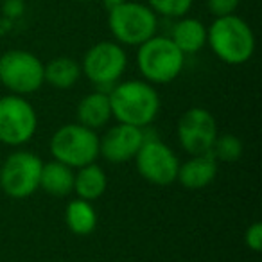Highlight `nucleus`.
<instances>
[{
	"instance_id": "a211bd4d",
	"label": "nucleus",
	"mask_w": 262,
	"mask_h": 262,
	"mask_svg": "<svg viewBox=\"0 0 262 262\" xmlns=\"http://www.w3.org/2000/svg\"><path fill=\"white\" fill-rule=\"evenodd\" d=\"M65 221L72 233H76V235H90L95 230V226H97V214H95L90 201L77 198V200L70 201L67 205Z\"/></svg>"
},
{
	"instance_id": "1a4fd4ad",
	"label": "nucleus",
	"mask_w": 262,
	"mask_h": 262,
	"mask_svg": "<svg viewBox=\"0 0 262 262\" xmlns=\"http://www.w3.org/2000/svg\"><path fill=\"white\" fill-rule=\"evenodd\" d=\"M137 169L146 182L153 185H171L176 182L180 162L174 151L158 139H147L135 155Z\"/></svg>"
},
{
	"instance_id": "20e7f679",
	"label": "nucleus",
	"mask_w": 262,
	"mask_h": 262,
	"mask_svg": "<svg viewBox=\"0 0 262 262\" xmlns=\"http://www.w3.org/2000/svg\"><path fill=\"white\" fill-rule=\"evenodd\" d=\"M51 153L54 160L79 169L95 162L99 157V137L90 127L77 124H65L51 139Z\"/></svg>"
},
{
	"instance_id": "4468645a",
	"label": "nucleus",
	"mask_w": 262,
	"mask_h": 262,
	"mask_svg": "<svg viewBox=\"0 0 262 262\" xmlns=\"http://www.w3.org/2000/svg\"><path fill=\"white\" fill-rule=\"evenodd\" d=\"M110 119H112V106H110V95L104 92L84 95L77 104V120L81 126L95 131L106 126Z\"/></svg>"
},
{
	"instance_id": "6ab92c4d",
	"label": "nucleus",
	"mask_w": 262,
	"mask_h": 262,
	"mask_svg": "<svg viewBox=\"0 0 262 262\" xmlns=\"http://www.w3.org/2000/svg\"><path fill=\"white\" fill-rule=\"evenodd\" d=\"M81 76V67L72 58H56L43 67V79L47 81L51 86L59 88V90H67V88L74 86Z\"/></svg>"
},
{
	"instance_id": "0eeeda50",
	"label": "nucleus",
	"mask_w": 262,
	"mask_h": 262,
	"mask_svg": "<svg viewBox=\"0 0 262 262\" xmlns=\"http://www.w3.org/2000/svg\"><path fill=\"white\" fill-rule=\"evenodd\" d=\"M43 67L33 52L8 51L0 58V83L15 95H29L45 83Z\"/></svg>"
},
{
	"instance_id": "2eb2a0df",
	"label": "nucleus",
	"mask_w": 262,
	"mask_h": 262,
	"mask_svg": "<svg viewBox=\"0 0 262 262\" xmlns=\"http://www.w3.org/2000/svg\"><path fill=\"white\" fill-rule=\"evenodd\" d=\"M40 187L54 198H67L74 192V171L72 167L58 160L41 165Z\"/></svg>"
},
{
	"instance_id": "f257e3e1",
	"label": "nucleus",
	"mask_w": 262,
	"mask_h": 262,
	"mask_svg": "<svg viewBox=\"0 0 262 262\" xmlns=\"http://www.w3.org/2000/svg\"><path fill=\"white\" fill-rule=\"evenodd\" d=\"M112 117L119 122L146 127L160 112V97L147 81H124L110 92Z\"/></svg>"
},
{
	"instance_id": "6e6552de",
	"label": "nucleus",
	"mask_w": 262,
	"mask_h": 262,
	"mask_svg": "<svg viewBox=\"0 0 262 262\" xmlns=\"http://www.w3.org/2000/svg\"><path fill=\"white\" fill-rule=\"evenodd\" d=\"M38 117L24 95L0 97V142L8 146H22L34 137Z\"/></svg>"
},
{
	"instance_id": "5701e85b",
	"label": "nucleus",
	"mask_w": 262,
	"mask_h": 262,
	"mask_svg": "<svg viewBox=\"0 0 262 262\" xmlns=\"http://www.w3.org/2000/svg\"><path fill=\"white\" fill-rule=\"evenodd\" d=\"M244 243L250 250L257 251V253L262 250V225L258 221L248 226L246 233H244Z\"/></svg>"
},
{
	"instance_id": "b1692460",
	"label": "nucleus",
	"mask_w": 262,
	"mask_h": 262,
	"mask_svg": "<svg viewBox=\"0 0 262 262\" xmlns=\"http://www.w3.org/2000/svg\"><path fill=\"white\" fill-rule=\"evenodd\" d=\"M122 2H127V0H104V4H106V8H108V9L115 8V6L122 4Z\"/></svg>"
},
{
	"instance_id": "ddd939ff",
	"label": "nucleus",
	"mask_w": 262,
	"mask_h": 262,
	"mask_svg": "<svg viewBox=\"0 0 262 262\" xmlns=\"http://www.w3.org/2000/svg\"><path fill=\"white\" fill-rule=\"evenodd\" d=\"M217 160L210 153L192 155V158L180 164L176 180L185 189L198 190L214 182L215 176H217Z\"/></svg>"
},
{
	"instance_id": "423d86ee",
	"label": "nucleus",
	"mask_w": 262,
	"mask_h": 262,
	"mask_svg": "<svg viewBox=\"0 0 262 262\" xmlns=\"http://www.w3.org/2000/svg\"><path fill=\"white\" fill-rule=\"evenodd\" d=\"M43 162L29 151H15L0 167V189L13 200H26L40 187Z\"/></svg>"
},
{
	"instance_id": "9b49d317",
	"label": "nucleus",
	"mask_w": 262,
	"mask_h": 262,
	"mask_svg": "<svg viewBox=\"0 0 262 262\" xmlns=\"http://www.w3.org/2000/svg\"><path fill=\"white\" fill-rule=\"evenodd\" d=\"M176 133H178L180 146L189 155L210 153L219 135L214 115L200 106L187 110L180 117Z\"/></svg>"
},
{
	"instance_id": "9d476101",
	"label": "nucleus",
	"mask_w": 262,
	"mask_h": 262,
	"mask_svg": "<svg viewBox=\"0 0 262 262\" xmlns=\"http://www.w3.org/2000/svg\"><path fill=\"white\" fill-rule=\"evenodd\" d=\"M126 52L119 43L101 41L84 54L81 72H84V76L94 84L106 88L113 86L120 79L126 70Z\"/></svg>"
},
{
	"instance_id": "7ed1b4c3",
	"label": "nucleus",
	"mask_w": 262,
	"mask_h": 262,
	"mask_svg": "<svg viewBox=\"0 0 262 262\" xmlns=\"http://www.w3.org/2000/svg\"><path fill=\"white\" fill-rule=\"evenodd\" d=\"M139 47L137 63L147 83L165 84L180 76L185 54L176 47L171 38L153 36Z\"/></svg>"
},
{
	"instance_id": "aec40b11",
	"label": "nucleus",
	"mask_w": 262,
	"mask_h": 262,
	"mask_svg": "<svg viewBox=\"0 0 262 262\" xmlns=\"http://www.w3.org/2000/svg\"><path fill=\"white\" fill-rule=\"evenodd\" d=\"M210 155L217 162H225V164H233L243 157V142L239 137L226 133V135H217L214 146H212Z\"/></svg>"
},
{
	"instance_id": "f3484780",
	"label": "nucleus",
	"mask_w": 262,
	"mask_h": 262,
	"mask_svg": "<svg viewBox=\"0 0 262 262\" xmlns=\"http://www.w3.org/2000/svg\"><path fill=\"white\" fill-rule=\"evenodd\" d=\"M171 40L183 54H194L207 43V29L196 18H185L176 24Z\"/></svg>"
},
{
	"instance_id": "f8f14e48",
	"label": "nucleus",
	"mask_w": 262,
	"mask_h": 262,
	"mask_svg": "<svg viewBox=\"0 0 262 262\" xmlns=\"http://www.w3.org/2000/svg\"><path fill=\"white\" fill-rule=\"evenodd\" d=\"M144 140L146 135L142 127L119 122L99 139V155H102L110 164H126L135 158Z\"/></svg>"
},
{
	"instance_id": "39448f33",
	"label": "nucleus",
	"mask_w": 262,
	"mask_h": 262,
	"mask_svg": "<svg viewBox=\"0 0 262 262\" xmlns=\"http://www.w3.org/2000/svg\"><path fill=\"white\" fill-rule=\"evenodd\" d=\"M108 24L115 40L126 45H142L157 33L153 9L129 0L110 9Z\"/></svg>"
},
{
	"instance_id": "dca6fc26",
	"label": "nucleus",
	"mask_w": 262,
	"mask_h": 262,
	"mask_svg": "<svg viewBox=\"0 0 262 262\" xmlns=\"http://www.w3.org/2000/svg\"><path fill=\"white\" fill-rule=\"evenodd\" d=\"M108 180H106V172L102 171L101 165L97 164H88L79 167L77 174H74V190H76L77 198L86 201H94L101 198L106 190Z\"/></svg>"
},
{
	"instance_id": "412c9836",
	"label": "nucleus",
	"mask_w": 262,
	"mask_h": 262,
	"mask_svg": "<svg viewBox=\"0 0 262 262\" xmlns=\"http://www.w3.org/2000/svg\"><path fill=\"white\" fill-rule=\"evenodd\" d=\"M149 6L164 16H183L192 6V0H149Z\"/></svg>"
},
{
	"instance_id": "4be33fe9",
	"label": "nucleus",
	"mask_w": 262,
	"mask_h": 262,
	"mask_svg": "<svg viewBox=\"0 0 262 262\" xmlns=\"http://www.w3.org/2000/svg\"><path fill=\"white\" fill-rule=\"evenodd\" d=\"M207 4L212 15H215L219 18V16L233 15V11L239 6V0H207Z\"/></svg>"
},
{
	"instance_id": "f03ea898",
	"label": "nucleus",
	"mask_w": 262,
	"mask_h": 262,
	"mask_svg": "<svg viewBox=\"0 0 262 262\" xmlns=\"http://www.w3.org/2000/svg\"><path fill=\"white\" fill-rule=\"evenodd\" d=\"M207 41L214 54L228 65H243L253 56L255 36L239 16H219L207 31Z\"/></svg>"
}]
</instances>
